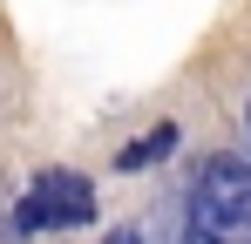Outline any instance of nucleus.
Instances as JSON below:
<instances>
[{"mask_svg": "<svg viewBox=\"0 0 251 244\" xmlns=\"http://www.w3.org/2000/svg\"><path fill=\"white\" fill-rule=\"evenodd\" d=\"M183 244H251V163L210 149L183 197Z\"/></svg>", "mask_w": 251, "mask_h": 244, "instance_id": "1", "label": "nucleus"}, {"mask_svg": "<svg viewBox=\"0 0 251 244\" xmlns=\"http://www.w3.org/2000/svg\"><path fill=\"white\" fill-rule=\"evenodd\" d=\"M95 224V183L82 170H41L21 203H14V231L21 238H41V231H82Z\"/></svg>", "mask_w": 251, "mask_h": 244, "instance_id": "2", "label": "nucleus"}, {"mask_svg": "<svg viewBox=\"0 0 251 244\" xmlns=\"http://www.w3.org/2000/svg\"><path fill=\"white\" fill-rule=\"evenodd\" d=\"M170 149H176V122H156L143 143H129L123 156H116V170H150V163H163Z\"/></svg>", "mask_w": 251, "mask_h": 244, "instance_id": "3", "label": "nucleus"}, {"mask_svg": "<svg viewBox=\"0 0 251 244\" xmlns=\"http://www.w3.org/2000/svg\"><path fill=\"white\" fill-rule=\"evenodd\" d=\"M102 244H143V231H109Z\"/></svg>", "mask_w": 251, "mask_h": 244, "instance_id": "4", "label": "nucleus"}]
</instances>
